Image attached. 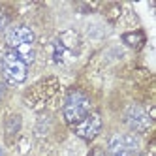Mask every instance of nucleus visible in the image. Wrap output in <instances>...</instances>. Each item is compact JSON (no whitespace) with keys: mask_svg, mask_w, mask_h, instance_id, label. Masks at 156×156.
Returning <instances> with one entry per match:
<instances>
[{"mask_svg":"<svg viewBox=\"0 0 156 156\" xmlns=\"http://www.w3.org/2000/svg\"><path fill=\"white\" fill-rule=\"evenodd\" d=\"M88 113H90V100L88 96L79 90V88H72L64 98V105H62V115L64 120L70 126H75L77 122H81Z\"/></svg>","mask_w":156,"mask_h":156,"instance_id":"1","label":"nucleus"},{"mask_svg":"<svg viewBox=\"0 0 156 156\" xmlns=\"http://www.w3.org/2000/svg\"><path fill=\"white\" fill-rule=\"evenodd\" d=\"M19 130H21V117L19 115H12L6 120V136L8 137H15Z\"/></svg>","mask_w":156,"mask_h":156,"instance_id":"9","label":"nucleus"},{"mask_svg":"<svg viewBox=\"0 0 156 156\" xmlns=\"http://www.w3.org/2000/svg\"><path fill=\"white\" fill-rule=\"evenodd\" d=\"M107 156H136V152H132L124 145L120 133H115L107 141Z\"/></svg>","mask_w":156,"mask_h":156,"instance_id":"6","label":"nucleus"},{"mask_svg":"<svg viewBox=\"0 0 156 156\" xmlns=\"http://www.w3.org/2000/svg\"><path fill=\"white\" fill-rule=\"evenodd\" d=\"M17 57L23 60L27 66L28 64H32L34 62V58H36V51H34V45L32 43H25V45H19V47H15V49H12Z\"/></svg>","mask_w":156,"mask_h":156,"instance_id":"7","label":"nucleus"},{"mask_svg":"<svg viewBox=\"0 0 156 156\" xmlns=\"http://www.w3.org/2000/svg\"><path fill=\"white\" fill-rule=\"evenodd\" d=\"M122 41L130 45L132 49H139L143 43H145V34L141 30H136V32H128V34L122 36Z\"/></svg>","mask_w":156,"mask_h":156,"instance_id":"8","label":"nucleus"},{"mask_svg":"<svg viewBox=\"0 0 156 156\" xmlns=\"http://www.w3.org/2000/svg\"><path fill=\"white\" fill-rule=\"evenodd\" d=\"M0 72H2V77L6 79V83H9V85H21L27 79L28 66L21 60L12 49H9L2 57V60H0Z\"/></svg>","mask_w":156,"mask_h":156,"instance_id":"2","label":"nucleus"},{"mask_svg":"<svg viewBox=\"0 0 156 156\" xmlns=\"http://www.w3.org/2000/svg\"><path fill=\"white\" fill-rule=\"evenodd\" d=\"M124 124L130 128L132 133H145L151 128V117L147 115V111L139 105H130L124 111Z\"/></svg>","mask_w":156,"mask_h":156,"instance_id":"4","label":"nucleus"},{"mask_svg":"<svg viewBox=\"0 0 156 156\" xmlns=\"http://www.w3.org/2000/svg\"><path fill=\"white\" fill-rule=\"evenodd\" d=\"M72 128H73L77 137H81L85 141H92L100 136V132H102V117H100V113H96V111H90L81 122H77Z\"/></svg>","mask_w":156,"mask_h":156,"instance_id":"3","label":"nucleus"},{"mask_svg":"<svg viewBox=\"0 0 156 156\" xmlns=\"http://www.w3.org/2000/svg\"><path fill=\"white\" fill-rule=\"evenodd\" d=\"M34 40H36L34 30L27 25H13L6 32V43L12 49H15L19 45H25V43H32L34 45Z\"/></svg>","mask_w":156,"mask_h":156,"instance_id":"5","label":"nucleus"},{"mask_svg":"<svg viewBox=\"0 0 156 156\" xmlns=\"http://www.w3.org/2000/svg\"><path fill=\"white\" fill-rule=\"evenodd\" d=\"M88 156H107V152H105L102 147H94L90 152H88Z\"/></svg>","mask_w":156,"mask_h":156,"instance_id":"10","label":"nucleus"},{"mask_svg":"<svg viewBox=\"0 0 156 156\" xmlns=\"http://www.w3.org/2000/svg\"><path fill=\"white\" fill-rule=\"evenodd\" d=\"M0 156H4V151H2V149H0Z\"/></svg>","mask_w":156,"mask_h":156,"instance_id":"11","label":"nucleus"}]
</instances>
